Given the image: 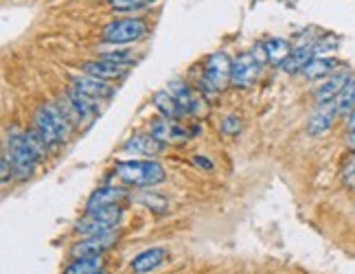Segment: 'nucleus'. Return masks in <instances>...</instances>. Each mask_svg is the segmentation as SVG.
<instances>
[{"mask_svg": "<svg viewBox=\"0 0 355 274\" xmlns=\"http://www.w3.org/2000/svg\"><path fill=\"white\" fill-rule=\"evenodd\" d=\"M40 139L44 141L49 149H58L60 145L68 143L73 132V123L62 112V108L55 103H42L33 114V128Z\"/></svg>", "mask_w": 355, "mask_h": 274, "instance_id": "f257e3e1", "label": "nucleus"}, {"mask_svg": "<svg viewBox=\"0 0 355 274\" xmlns=\"http://www.w3.org/2000/svg\"><path fill=\"white\" fill-rule=\"evenodd\" d=\"M5 152L11 158V167H13V175L18 180H29V178L35 173V167L40 160H44L40 156V152L33 147V143L29 141L24 130L20 128H11L7 132V141H5Z\"/></svg>", "mask_w": 355, "mask_h": 274, "instance_id": "f03ea898", "label": "nucleus"}, {"mask_svg": "<svg viewBox=\"0 0 355 274\" xmlns=\"http://www.w3.org/2000/svg\"><path fill=\"white\" fill-rule=\"evenodd\" d=\"M119 180L132 187H156L165 182L167 171L158 160H119L116 162Z\"/></svg>", "mask_w": 355, "mask_h": 274, "instance_id": "7ed1b4c3", "label": "nucleus"}, {"mask_svg": "<svg viewBox=\"0 0 355 274\" xmlns=\"http://www.w3.org/2000/svg\"><path fill=\"white\" fill-rule=\"evenodd\" d=\"M149 35V24L143 18H121L112 20L103 26L101 40L112 46H128L134 42H141Z\"/></svg>", "mask_w": 355, "mask_h": 274, "instance_id": "20e7f679", "label": "nucleus"}, {"mask_svg": "<svg viewBox=\"0 0 355 274\" xmlns=\"http://www.w3.org/2000/svg\"><path fill=\"white\" fill-rule=\"evenodd\" d=\"M121 217H123L121 204L86 211V215L75 224V232L81 237H94V235H103V232H114V228L121 222Z\"/></svg>", "mask_w": 355, "mask_h": 274, "instance_id": "39448f33", "label": "nucleus"}, {"mask_svg": "<svg viewBox=\"0 0 355 274\" xmlns=\"http://www.w3.org/2000/svg\"><path fill=\"white\" fill-rule=\"evenodd\" d=\"M230 75H233V60L228 58V53L217 51L207 58L204 64V77H202V92L217 94L230 84Z\"/></svg>", "mask_w": 355, "mask_h": 274, "instance_id": "423d86ee", "label": "nucleus"}, {"mask_svg": "<svg viewBox=\"0 0 355 274\" xmlns=\"http://www.w3.org/2000/svg\"><path fill=\"white\" fill-rule=\"evenodd\" d=\"M261 75V60L257 58V53H243L233 62V75H230V84L235 88H250Z\"/></svg>", "mask_w": 355, "mask_h": 274, "instance_id": "0eeeda50", "label": "nucleus"}, {"mask_svg": "<svg viewBox=\"0 0 355 274\" xmlns=\"http://www.w3.org/2000/svg\"><path fill=\"white\" fill-rule=\"evenodd\" d=\"M149 134H154L158 141H162L165 145H180L189 141V130L182 128L180 123L173 119H165V117H156L149 121Z\"/></svg>", "mask_w": 355, "mask_h": 274, "instance_id": "6e6552de", "label": "nucleus"}, {"mask_svg": "<svg viewBox=\"0 0 355 274\" xmlns=\"http://www.w3.org/2000/svg\"><path fill=\"white\" fill-rule=\"evenodd\" d=\"M116 241V232H103V235H94V237H84L81 241H77L71 255L73 259L79 257H103L105 250H110Z\"/></svg>", "mask_w": 355, "mask_h": 274, "instance_id": "1a4fd4ad", "label": "nucleus"}, {"mask_svg": "<svg viewBox=\"0 0 355 274\" xmlns=\"http://www.w3.org/2000/svg\"><path fill=\"white\" fill-rule=\"evenodd\" d=\"M71 86L90 94V97H94V99H101V101L114 97V92H116V88H112V81H103L99 77H92V75H86V73L73 75L71 77Z\"/></svg>", "mask_w": 355, "mask_h": 274, "instance_id": "9d476101", "label": "nucleus"}, {"mask_svg": "<svg viewBox=\"0 0 355 274\" xmlns=\"http://www.w3.org/2000/svg\"><path fill=\"white\" fill-rule=\"evenodd\" d=\"M338 105L336 101H327V103H318V108L313 110V114L307 121V132L311 136H320L324 132H329L334 128V123L338 119Z\"/></svg>", "mask_w": 355, "mask_h": 274, "instance_id": "9b49d317", "label": "nucleus"}, {"mask_svg": "<svg viewBox=\"0 0 355 274\" xmlns=\"http://www.w3.org/2000/svg\"><path fill=\"white\" fill-rule=\"evenodd\" d=\"M167 90L173 94L175 101L182 105V110H184L187 114H191V117L202 114L204 105H202L200 97L193 92V88H191V86L187 84V81H182V79H173V81H169Z\"/></svg>", "mask_w": 355, "mask_h": 274, "instance_id": "f8f14e48", "label": "nucleus"}, {"mask_svg": "<svg viewBox=\"0 0 355 274\" xmlns=\"http://www.w3.org/2000/svg\"><path fill=\"white\" fill-rule=\"evenodd\" d=\"M167 259H169V250L162 248V246H154V248H147L141 255H136L130 262V268L134 274H147L158 270Z\"/></svg>", "mask_w": 355, "mask_h": 274, "instance_id": "ddd939ff", "label": "nucleus"}, {"mask_svg": "<svg viewBox=\"0 0 355 274\" xmlns=\"http://www.w3.org/2000/svg\"><path fill=\"white\" fill-rule=\"evenodd\" d=\"M353 77L349 71H336L334 75H329L327 79L320 81V86L316 88V103H327V101H336L338 94L345 90V86L349 84Z\"/></svg>", "mask_w": 355, "mask_h": 274, "instance_id": "4468645a", "label": "nucleus"}, {"mask_svg": "<svg viewBox=\"0 0 355 274\" xmlns=\"http://www.w3.org/2000/svg\"><path fill=\"white\" fill-rule=\"evenodd\" d=\"M128 68L125 64H114V62H107V60H92V62H86L81 66V71L86 75H92V77H99L103 81H119L128 75Z\"/></svg>", "mask_w": 355, "mask_h": 274, "instance_id": "2eb2a0df", "label": "nucleus"}, {"mask_svg": "<svg viewBox=\"0 0 355 274\" xmlns=\"http://www.w3.org/2000/svg\"><path fill=\"white\" fill-rule=\"evenodd\" d=\"M165 143L158 141L154 134H136L123 145V149L134 156H158L165 152Z\"/></svg>", "mask_w": 355, "mask_h": 274, "instance_id": "dca6fc26", "label": "nucleus"}, {"mask_svg": "<svg viewBox=\"0 0 355 274\" xmlns=\"http://www.w3.org/2000/svg\"><path fill=\"white\" fill-rule=\"evenodd\" d=\"M316 42H307V44H300V46H296V49H292V53H290V58L285 60L279 68L283 73H288V75H298L303 68L316 58Z\"/></svg>", "mask_w": 355, "mask_h": 274, "instance_id": "f3484780", "label": "nucleus"}, {"mask_svg": "<svg viewBox=\"0 0 355 274\" xmlns=\"http://www.w3.org/2000/svg\"><path fill=\"white\" fill-rule=\"evenodd\" d=\"M66 97L71 99V103L75 105V110L79 112V117H81V121H84V123H90L94 117L99 114L101 99H94V97H90V94L81 92V90L73 88V86L66 90Z\"/></svg>", "mask_w": 355, "mask_h": 274, "instance_id": "a211bd4d", "label": "nucleus"}, {"mask_svg": "<svg viewBox=\"0 0 355 274\" xmlns=\"http://www.w3.org/2000/svg\"><path fill=\"white\" fill-rule=\"evenodd\" d=\"M340 66V62L336 58H324V55H316L303 71H300V75H303L305 79L309 81H316V79H327L329 75L336 73V68Z\"/></svg>", "mask_w": 355, "mask_h": 274, "instance_id": "6ab92c4d", "label": "nucleus"}, {"mask_svg": "<svg viewBox=\"0 0 355 274\" xmlns=\"http://www.w3.org/2000/svg\"><path fill=\"white\" fill-rule=\"evenodd\" d=\"M125 196H128L125 189L101 187L90 196V200L86 204V211H94V209H101V207H112V204H119L121 200H125Z\"/></svg>", "mask_w": 355, "mask_h": 274, "instance_id": "aec40b11", "label": "nucleus"}, {"mask_svg": "<svg viewBox=\"0 0 355 274\" xmlns=\"http://www.w3.org/2000/svg\"><path fill=\"white\" fill-rule=\"evenodd\" d=\"M156 110L160 112V117H165V119H173V121H180L187 112L182 110V105L175 101V97L169 92V90H160L156 92L154 97H152Z\"/></svg>", "mask_w": 355, "mask_h": 274, "instance_id": "412c9836", "label": "nucleus"}, {"mask_svg": "<svg viewBox=\"0 0 355 274\" xmlns=\"http://www.w3.org/2000/svg\"><path fill=\"white\" fill-rule=\"evenodd\" d=\"M261 53H263V58L270 64L281 66L285 60L290 58L292 44L288 42V40H283V37H270V40H266V42L261 44Z\"/></svg>", "mask_w": 355, "mask_h": 274, "instance_id": "4be33fe9", "label": "nucleus"}, {"mask_svg": "<svg viewBox=\"0 0 355 274\" xmlns=\"http://www.w3.org/2000/svg\"><path fill=\"white\" fill-rule=\"evenodd\" d=\"M103 272V257H79L64 270V274H99Z\"/></svg>", "mask_w": 355, "mask_h": 274, "instance_id": "5701e85b", "label": "nucleus"}, {"mask_svg": "<svg viewBox=\"0 0 355 274\" xmlns=\"http://www.w3.org/2000/svg\"><path fill=\"white\" fill-rule=\"evenodd\" d=\"M336 105H338V114L340 117H347L349 112H353V110H355V77L345 86V90L338 94Z\"/></svg>", "mask_w": 355, "mask_h": 274, "instance_id": "b1692460", "label": "nucleus"}, {"mask_svg": "<svg viewBox=\"0 0 355 274\" xmlns=\"http://www.w3.org/2000/svg\"><path fill=\"white\" fill-rule=\"evenodd\" d=\"M101 60H107V62H114V64H125V66H132L136 62V53L130 51V49H110V51H103L99 55Z\"/></svg>", "mask_w": 355, "mask_h": 274, "instance_id": "393cba45", "label": "nucleus"}, {"mask_svg": "<svg viewBox=\"0 0 355 274\" xmlns=\"http://www.w3.org/2000/svg\"><path fill=\"white\" fill-rule=\"evenodd\" d=\"M156 0H110V7L114 11H136V9H143L154 5Z\"/></svg>", "mask_w": 355, "mask_h": 274, "instance_id": "a878e982", "label": "nucleus"}, {"mask_svg": "<svg viewBox=\"0 0 355 274\" xmlns=\"http://www.w3.org/2000/svg\"><path fill=\"white\" fill-rule=\"evenodd\" d=\"M340 178H343V185L349 187V189H355V149L351 152V156L347 158L345 167H343V173H340Z\"/></svg>", "mask_w": 355, "mask_h": 274, "instance_id": "bb28decb", "label": "nucleus"}, {"mask_svg": "<svg viewBox=\"0 0 355 274\" xmlns=\"http://www.w3.org/2000/svg\"><path fill=\"white\" fill-rule=\"evenodd\" d=\"M222 134L226 136H237L241 132V119L237 114H228L222 119V126H220Z\"/></svg>", "mask_w": 355, "mask_h": 274, "instance_id": "cd10ccee", "label": "nucleus"}, {"mask_svg": "<svg viewBox=\"0 0 355 274\" xmlns=\"http://www.w3.org/2000/svg\"><path fill=\"white\" fill-rule=\"evenodd\" d=\"M141 202L152 211H156V213H165V209H167V200L162 196H158V194H145L141 198Z\"/></svg>", "mask_w": 355, "mask_h": 274, "instance_id": "c85d7f7f", "label": "nucleus"}, {"mask_svg": "<svg viewBox=\"0 0 355 274\" xmlns=\"http://www.w3.org/2000/svg\"><path fill=\"white\" fill-rule=\"evenodd\" d=\"M193 162L200 164V167H204V169H209V171L213 169V162L207 156H193Z\"/></svg>", "mask_w": 355, "mask_h": 274, "instance_id": "c756f323", "label": "nucleus"}, {"mask_svg": "<svg viewBox=\"0 0 355 274\" xmlns=\"http://www.w3.org/2000/svg\"><path fill=\"white\" fill-rule=\"evenodd\" d=\"M345 119H347V132L353 130V128H355V110H353V112H349Z\"/></svg>", "mask_w": 355, "mask_h": 274, "instance_id": "7c9ffc66", "label": "nucleus"}, {"mask_svg": "<svg viewBox=\"0 0 355 274\" xmlns=\"http://www.w3.org/2000/svg\"><path fill=\"white\" fill-rule=\"evenodd\" d=\"M347 145H349L351 149H355V128L347 132Z\"/></svg>", "mask_w": 355, "mask_h": 274, "instance_id": "2f4dec72", "label": "nucleus"}, {"mask_svg": "<svg viewBox=\"0 0 355 274\" xmlns=\"http://www.w3.org/2000/svg\"><path fill=\"white\" fill-rule=\"evenodd\" d=\"M99 274H107V272H99Z\"/></svg>", "mask_w": 355, "mask_h": 274, "instance_id": "473e14b6", "label": "nucleus"}]
</instances>
